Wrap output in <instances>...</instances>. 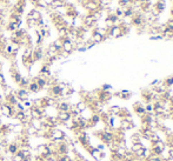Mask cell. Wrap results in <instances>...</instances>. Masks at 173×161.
I'll return each mask as SVG.
<instances>
[{
	"label": "cell",
	"mask_w": 173,
	"mask_h": 161,
	"mask_svg": "<svg viewBox=\"0 0 173 161\" xmlns=\"http://www.w3.org/2000/svg\"><path fill=\"white\" fill-rule=\"evenodd\" d=\"M0 113L5 117H14L16 109L13 106H11L8 104H1L0 105Z\"/></svg>",
	"instance_id": "2"
},
{
	"label": "cell",
	"mask_w": 173,
	"mask_h": 161,
	"mask_svg": "<svg viewBox=\"0 0 173 161\" xmlns=\"http://www.w3.org/2000/svg\"><path fill=\"white\" fill-rule=\"evenodd\" d=\"M28 84H30V80L27 78H21V80L19 82V86L21 88H25V87H27V86H28Z\"/></svg>",
	"instance_id": "28"
},
{
	"label": "cell",
	"mask_w": 173,
	"mask_h": 161,
	"mask_svg": "<svg viewBox=\"0 0 173 161\" xmlns=\"http://www.w3.org/2000/svg\"><path fill=\"white\" fill-rule=\"evenodd\" d=\"M27 88H28V91H30V92H32V93H36V92H39V91H40L39 86L36 85L34 81H32V82H30V84H28Z\"/></svg>",
	"instance_id": "22"
},
{
	"label": "cell",
	"mask_w": 173,
	"mask_h": 161,
	"mask_svg": "<svg viewBox=\"0 0 173 161\" xmlns=\"http://www.w3.org/2000/svg\"><path fill=\"white\" fill-rule=\"evenodd\" d=\"M97 24V20L93 18L92 14H89V15H86L84 19H82V25L85 27H92L93 25Z\"/></svg>",
	"instance_id": "9"
},
{
	"label": "cell",
	"mask_w": 173,
	"mask_h": 161,
	"mask_svg": "<svg viewBox=\"0 0 173 161\" xmlns=\"http://www.w3.org/2000/svg\"><path fill=\"white\" fill-rule=\"evenodd\" d=\"M9 73H11V75H12V78H13V80L17 82V84H19L20 82V80H21V75H20V73L18 72V71H13V69H11L9 71Z\"/></svg>",
	"instance_id": "21"
},
{
	"label": "cell",
	"mask_w": 173,
	"mask_h": 161,
	"mask_svg": "<svg viewBox=\"0 0 173 161\" xmlns=\"http://www.w3.org/2000/svg\"><path fill=\"white\" fill-rule=\"evenodd\" d=\"M172 79H173V77H172Z\"/></svg>",
	"instance_id": "39"
},
{
	"label": "cell",
	"mask_w": 173,
	"mask_h": 161,
	"mask_svg": "<svg viewBox=\"0 0 173 161\" xmlns=\"http://www.w3.org/2000/svg\"><path fill=\"white\" fill-rule=\"evenodd\" d=\"M44 57V51L41 47H35L33 49V54H32V58H33V61H38V60H41Z\"/></svg>",
	"instance_id": "10"
},
{
	"label": "cell",
	"mask_w": 173,
	"mask_h": 161,
	"mask_svg": "<svg viewBox=\"0 0 173 161\" xmlns=\"http://www.w3.org/2000/svg\"><path fill=\"white\" fill-rule=\"evenodd\" d=\"M57 119H58L60 122L65 123L66 121H68V120L72 119V114H71L70 112H59V113L57 114Z\"/></svg>",
	"instance_id": "11"
},
{
	"label": "cell",
	"mask_w": 173,
	"mask_h": 161,
	"mask_svg": "<svg viewBox=\"0 0 173 161\" xmlns=\"http://www.w3.org/2000/svg\"><path fill=\"white\" fill-rule=\"evenodd\" d=\"M0 1H1V0H0Z\"/></svg>",
	"instance_id": "40"
},
{
	"label": "cell",
	"mask_w": 173,
	"mask_h": 161,
	"mask_svg": "<svg viewBox=\"0 0 173 161\" xmlns=\"http://www.w3.org/2000/svg\"><path fill=\"white\" fill-rule=\"evenodd\" d=\"M90 153H91L92 158H93V159H95L97 161L101 160V159H103V156H104V152L99 151L98 148H90Z\"/></svg>",
	"instance_id": "13"
},
{
	"label": "cell",
	"mask_w": 173,
	"mask_h": 161,
	"mask_svg": "<svg viewBox=\"0 0 173 161\" xmlns=\"http://www.w3.org/2000/svg\"><path fill=\"white\" fill-rule=\"evenodd\" d=\"M127 32V28L125 27V25H114L111 28L107 30V35L111 36V38H119V36L125 35Z\"/></svg>",
	"instance_id": "1"
},
{
	"label": "cell",
	"mask_w": 173,
	"mask_h": 161,
	"mask_svg": "<svg viewBox=\"0 0 173 161\" xmlns=\"http://www.w3.org/2000/svg\"><path fill=\"white\" fill-rule=\"evenodd\" d=\"M153 9L157 12L158 14L162 13V12L165 9V1H164V0H158V1L154 4V6H153Z\"/></svg>",
	"instance_id": "15"
},
{
	"label": "cell",
	"mask_w": 173,
	"mask_h": 161,
	"mask_svg": "<svg viewBox=\"0 0 173 161\" xmlns=\"http://www.w3.org/2000/svg\"><path fill=\"white\" fill-rule=\"evenodd\" d=\"M76 108H77V110L79 113H82V112H85V110L87 109V105H86L85 101H80V102H78L76 105Z\"/></svg>",
	"instance_id": "23"
},
{
	"label": "cell",
	"mask_w": 173,
	"mask_h": 161,
	"mask_svg": "<svg viewBox=\"0 0 173 161\" xmlns=\"http://www.w3.org/2000/svg\"><path fill=\"white\" fill-rule=\"evenodd\" d=\"M166 27H167L170 31H173V19H171V20H168V21L166 22Z\"/></svg>",
	"instance_id": "33"
},
{
	"label": "cell",
	"mask_w": 173,
	"mask_h": 161,
	"mask_svg": "<svg viewBox=\"0 0 173 161\" xmlns=\"http://www.w3.org/2000/svg\"><path fill=\"white\" fill-rule=\"evenodd\" d=\"M57 108L59 109V112H70L71 109V105L66 101H63V102H59L57 105Z\"/></svg>",
	"instance_id": "16"
},
{
	"label": "cell",
	"mask_w": 173,
	"mask_h": 161,
	"mask_svg": "<svg viewBox=\"0 0 173 161\" xmlns=\"http://www.w3.org/2000/svg\"><path fill=\"white\" fill-rule=\"evenodd\" d=\"M27 18H31V19H33V20H35V21H39L40 19H41V13L38 11V9H32L30 13H28V17Z\"/></svg>",
	"instance_id": "17"
},
{
	"label": "cell",
	"mask_w": 173,
	"mask_h": 161,
	"mask_svg": "<svg viewBox=\"0 0 173 161\" xmlns=\"http://www.w3.org/2000/svg\"><path fill=\"white\" fill-rule=\"evenodd\" d=\"M144 108H145V112L146 113H152L153 112V105L152 104H147Z\"/></svg>",
	"instance_id": "31"
},
{
	"label": "cell",
	"mask_w": 173,
	"mask_h": 161,
	"mask_svg": "<svg viewBox=\"0 0 173 161\" xmlns=\"http://www.w3.org/2000/svg\"><path fill=\"white\" fill-rule=\"evenodd\" d=\"M82 5L90 13H93V12L100 9V6H99V3L97 0H85V3Z\"/></svg>",
	"instance_id": "3"
},
{
	"label": "cell",
	"mask_w": 173,
	"mask_h": 161,
	"mask_svg": "<svg viewBox=\"0 0 173 161\" xmlns=\"http://www.w3.org/2000/svg\"><path fill=\"white\" fill-rule=\"evenodd\" d=\"M27 25L32 27V26H34V25H36V21L33 20V19H31V18H27Z\"/></svg>",
	"instance_id": "35"
},
{
	"label": "cell",
	"mask_w": 173,
	"mask_h": 161,
	"mask_svg": "<svg viewBox=\"0 0 173 161\" xmlns=\"http://www.w3.org/2000/svg\"><path fill=\"white\" fill-rule=\"evenodd\" d=\"M99 120H100V115L94 114V115H92V117H91V122H92V123H97Z\"/></svg>",
	"instance_id": "32"
},
{
	"label": "cell",
	"mask_w": 173,
	"mask_h": 161,
	"mask_svg": "<svg viewBox=\"0 0 173 161\" xmlns=\"http://www.w3.org/2000/svg\"><path fill=\"white\" fill-rule=\"evenodd\" d=\"M28 95H30V93H28V91H27L26 88H20V90L17 91V93H16V96L18 98V100H20V101L27 100Z\"/></svg>",
	"instance_id": "7"
},
{
	"label": "cell",
	"mask_w": 173,
	"mask_h": 161,
	"mask_svg": "<svg viewBox=\"0 0 173 161\" xmlns=\"http://www.w3.org/2000/svg\"><path fill=\"white\" fill-rule=\"evenodd\" d=\"M106 39V36H104L103 34H100L97 30H94L93 31V33H92V42H94V44H100V42H103L104 40Z\"/></svg>",
	"instance_id": "8"
},
{
	"label": "cell",
	"mask_w": 173,
	"mask_h": 161,
	"mask_svg": "<svg viewBox=\"0 0 173 161\" xmlns=\"http://www.w3.org/2000/svg\"><path fill=\"white\" fill-rule=\"evenodd\" d=\"M49 6H51L52 8H54V9H57L59 7H63V6H66V5H65L64 0H52V1L49 3Z\"/></svg>",
	"instance_id": "19"
},
{
	"label": "cell",
	"mask_w": 173,
	"mask_h": 161,
	"mask_svg": "<svg viewBox=\"0 0 173 161\" xmlns=\"http://www.w3.org/2000/svg\"><path fill=\"white\" fill-rule=\"evenodd\" d=\"M144 17L141 14L138 13H134V15L132 17V24L135 25V26H143L144 25Z\"/></svg>",
	"instance_id": "12"
},
{
	"label": "cell",
	"mask_w": 173,
	"mask_h": 161,
	"mask_svg": "<svg viewBox=\"0 0 173 161\" xmlns=\"http://www.w3.org/2000/svg\"><path fill=\"white\" fill-rule=\"evenodd\" d=\"M116 154H117V156H119V159H121V158H125L127 154H126V150L124 147H118L117 150H116Z\"/></svg>",
	"instance_id": "24"
},
{
	"label": "cell",
	"mask_w": 173,
	"mask_h": 161,
	"mask_svg": "<svg viewBox=\"0 0 173 161\" xmlns=\"http://www.w3.org/2000/svg\"><path fill=\"white\" fill-rule=\"evenodd\" d=\"M49 138L57 142H59V141L65 139V133L60 129H53V131H51V133H49Z\"/></svg>",
	"instance_id": "6"
},
{
	"label": "cell",
	"mask_w": 173,
	"mask_h": 161,
	"mask_svg": "<svg viewBox=\"0 0 173 161\" xmlns=\"http://www.w3.org/2000/svg\"><path fill=\"white\" fill-rule=\"evenodd\" d=\"M120 110H121V108H120V107H118V106H113V107H111V108H109V113L112 114V115H118V114L120 113Z\"/></svg>",
	"instance_id": "27"
},
{
	"label": "cell",
	"mask_w": 173,
	"mask_h": 161,
	"mask_svg": "<svg viewBox=\"0 0 173 161\" xmlns=\"http://www.w3.org/2000/svg\"><path fill=\"white\" fill-rule=\"evenodd\" d=\"M0 84H1V85L4 86V87H5V86H7V85H6V80H5V77L3 75V73H1V72H0Z\"/></svg>",
	"instance_id": "34"
},
{
	"label": "cell",
	"mask_w": 173,
	"mask_h": 161,
	"mask_svg": "<svg viewBox=\"0 0 173 161\" xmlns=\"http://www.w3.org/2000/svg\"><path fill=\"white\" fill-rule=\"evenodd\" d=\"M34 82L39 86V88L41 90V88H45L46 86H47V79H45V78H43V77H38V78H35V80H34Z\"/></svg>",
	"instance_id": "18"
},
{
	"label": "cell",
	"mask_w": 173,
	"mask_h": 161,
	"mask_svg": "<svg viewBox=\"0 0 173 161\" xmlns=\"http://www.w3.org/2000/svg\"><path fill=\"white\" fill-rule=\"evenodd\" d=\"M114 14H116L119 19L122 18V17H124V11H122V8H121V7H118V8L116 9V13H114Z\"/></svg>",
	"instance_id": "30"
},
{
	"label": "cell",
	"mask_w": 173,
	"mask_h": 161,
	"mask_svg": "<svg viewBox=\"0 0 173 161\" xmlns=\"http://www.w3.org/2000/svg\"><path fill=\"white\" fill-rule=\"evenodd\" d=\"M19 151V147L16 145V143H9L8 147H7V152L11 154V155H14L17 154V152Z\"/></svg>",
	"instance_id": "20"
},
{
	"label": "cell",
	"mask_w": 173,
	"mask_h": 161,
	"mask_svg": "<svg viewBox=\"0 0 173 161\" xmlns=\"http://www.w3.org/2000/svg\"><path fill=\"white\" fill-rule=\"evenodd\" d=\"M18 102H19V100H18V98L16 96V94L11 93V94L6 95V104H8V105H11V106H14V105H17Z\"/></svg>",
	"instance_id": "14"
},
{
	"label": "cell",
	"mask_w": 173,
	"mask_h": 161,
	"mask_svg": "<svg viewBox=\"0 0 173 161\" xmlns=\"http://www.w3.org/2000/svg\"><path fill=\"white\" fill-rule=\"evenodd\" d=\"M140 148H143V145L139 143V142H135V143H133V146H132V152L135 153L137 151H139Z\"/></svg>",
	"instance_id": "29"
},
{
	"label": "cell",
	"mask_w": 173,
	"mask_h": 161,
	"mask_svg": "<svg viewBox=\"0 0 173 161\" xmlns=\"http://www.w3.org/2000/svg\"><path fill=\"white\" fill-rule=\"evenodd\" d=\"M134 110L137 112L138 114H140V115H144L146 112H145V108L143 107V106H140V105H138V104H135L134 105Z\"/></svg>",
	"instance_id": "26"
},
{
	"label": "cell",
	"mask_w": 173,
	"mask_h": 161,
	"mask_svg": "<svg viewBox=\"0 0 173 161\" xmlns=\"http://www.w3.org/2000/svg\"><path fill=\"white\" fill-rule=\"evenodd\" d=\"M108 90H112V86H111V85H104L103 86V91L104 92H108Z\"/></svg>",
	"instance_id": "37"
},
{
	"label": "cell",
	"mask_w": 173,
	"mask_h": 161,
	"mask_svg": "<svg viewBox=\"0 0 173 161\" xmlns=\"http://www.w3.org/2000/svg\"><path fill=\"white\" fill-rule=\"evenodd\" d=\"M151 39H152V40H162V39H164V36L160 35V34H157V35L151 36Z\"/></svg>",
	"instance_id": "36"
},
{
	"label": "cell",
	"mask_w": 173,
	"mask_h": 161,
	"mask_svg": "<svg viewBox=\"0 0 173 161\" xmlns=\"http://www.w3.org/2000/svg\"><path fill=\"white\" fill-rule=\"evenodd\" d=\"M66 87V85L63 84H54L51 86V94L53 95V98H59L63 95V90Z\"/></svg>",
	"instance_id": "5"
},
{
	"label": "cell",
	"mask_w": 173,
	"mask_h": 161,
	"mask_svg": "<svg viewBox=\"0 0 173 161\" xmlns=\"http://www.w3.org/2000/svg\"><path fill=\"white\" fill-rule=\"evenodd\" d=\"M14 118L21 122H26V115H25V112H16Z\"/></svg>",
	"instance_id": "25"
},
{
	"label": "cell",
	"mask_w": 173,
	"mask_h": 161,
	"mask_svg": "<svg viewBox=\"0 0 173 161\" xmlns=\"http://www.w3.org/2000/svg\"><path fill=\"white\" fill-rule=\"evenodd\" d=\"M0 72H1V64H0Z\"/></svg>",
	"instance_id": "38"
},
{
	"label": "cell",
	"mask_w": 173,
	"mask_h": 161,
	"mask_svg": "<svg viewBox=\"0 0 173 161\" xmlns=\"http://www.w3.org/2000/svg\"><path fill=\"white\" fill-rule=\"evenodd\" d=\"M61 51L63 52H65V53H67V54H70V53H72L73 52V49H74V44L70 40V39H67V38H64V39H61Z\"/></svg>",
	"instance_id": "4"
}]
</instances>
